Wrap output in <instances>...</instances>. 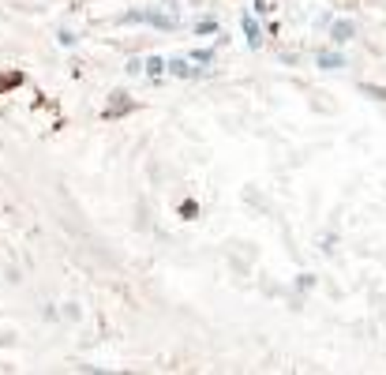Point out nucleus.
<instances>
[{
  "mask_svg": "<svg viewBox=\"0 0 386 375\" xmlns=\"http://www.w3.org/2000/svg\"><path fill=\"white\" fill-rule=\"evenodd\" d=\"M195 34H203V38H206V34H221V26H218V23H199Z\"/></svg>",
  "mask_w": 386,
  "mask_h": 375,
  "instance_id": "nucleus-6",
  "label": "nucleus"
},
{
  "mask_svg": "<svg viewBox=\"0 0 386 375\" xmlns=\"http://www.w3.org/2000/svg\"><path fill=\"white\" fill-rule=\"evenodd\" d=\"M180 214H184V218H199V207L188 199V203H180Z\"/></svg>",
  "mask_w": 386,
  "mask_h": 375,
  "instance_id": "nucleus-7",
  "label": "nucleus"
},
{
  "mask_svg": "<svg viewBox=\"0 0 386 375\" xmlns=\"http://www.w3.org/2000/svg\"><path fill=\"white\" fill-rule=\"evenodd\" d=\"M57 42H60V45H75V34H72V31H60Z\"/></svg>",
  "mask_w": 386,
  "mask_h": 375,
  "instance_id": "nucleus-8",
  "label": "nucleus"
},
{
  "mask_svg": "<svg viewBox=\"0 0 386 375\" xmlns=\"http://www.w3.org/2000/svg\"><path fill=\"white\" fill-rule=\"evenodd\" d=\"M241 26H244V34H248V42H251V45H255V49H259V45H263V34H259V23H255V19H251V16H244V19H241Z\"/></svg>",
  "mask_w": 386,
  "mask_h": 375,
  "instance_id": "nucleus-4",
  "label": "nucleus"
},
{
  "mask_svg": "<svg viewBox=\"0 0 386 375\" xmlns=\"http://www.w3.org/2000/svg\"><path fill=\"white\" fill-rule=\"evenodd\" d=\"M121 23H146V26H158V31H177L180 19L177 16H165V11H158V8H143V11H124Z\"/></svg>",
  "mask_w": 386,
  "mask_h": 375,
  "instance_id": "nucleus-1",
  "label": "nucleus"
},
{
  "mask_svg": "<svg viewBox=\"0 0 386 375\" xmlns=\"http://www.w3.org/2000/svg\"><path fill=\"white\" fill-rule=\"evenodd\" d=\"M188 57L195 64H214V49H195V53H188Z\"/></svg>",
  "mask_w": 386,
  "mask_h": 375,
  "instance_id": "nucleus-5",
  "label": "nucleus"
},
{
  "mask_svg": "<svg viewBox=\"0 0 386 375\" xmlns=\"http://www.w3.org/2000/svg\"><path fill=\"white\" fill-rule=\"evenodd\" d=\"M143 72L150 75V79H162V75L169 72V60H165V57H146V60H143Z\"/></svg>",
  "mask_w": 386,
  "mask_h": 375,
  "instance_id": "nucleus-3",
  "label": "nucleus"
},
{
  "mask_svg": "<svg viewBox=\"0 0 386 375\" xmlns=\"http://www.w3.org/2000/svg\"><path fill=\"white\" fill-rule=\"evenodd\" d=\"M169 75H177V79H203V75H210V68H206V64H203V68H195L192 57H172L169 60Z\"/></svg>",
  "mask_w": 386,
  "mask_h": 375,
  "instance_id": "nucleus-2",
  "label": "nucleus"
}]
</instances>
